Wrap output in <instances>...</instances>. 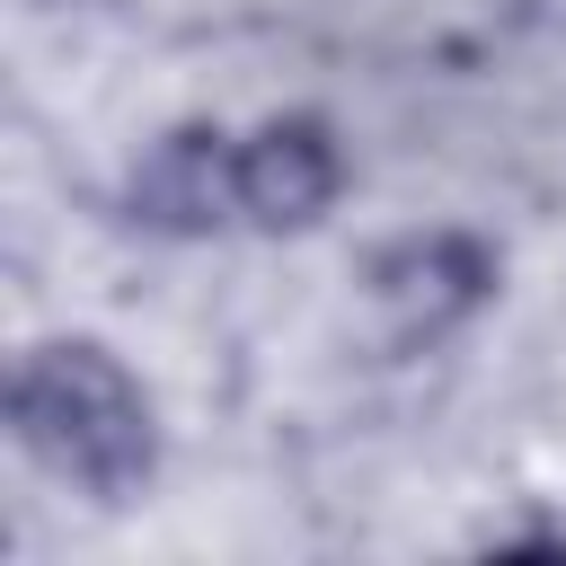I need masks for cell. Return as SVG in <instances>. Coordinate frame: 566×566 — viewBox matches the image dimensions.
Returning a JSON list of instances; mask_svg holds the SVG:
<instances>
[{
	"label": "cell",
	"instance_id": "3",
	"mask_svg": "<svg viewBox=\"0 0 566 566\" xmlns=\"http://www.w3.org/2000/svg\"><path fill=\"white\" fill-rule=\"evenodd\" d=\"M345 177H354V159L336 142V124L310 106L239 133V221L248 230H318L345 203Z\"/></svg>",
	"mask_w": 566,
	"mask_h": 566
},
{
	"label": "cell",
	"instance_id": "1",
	"mask_svg": "<svg viewBox=\"0 0 566 566\" xmlns=\"http://www.w3.org/2000/svg\"><path fill=\"white\" fill-rule=\"evenodd\" d=\"M9 433L53 486L88 504H133L159 469V407L97 336H35L9 363Z\"/></svg>",
	"mask_w": 566,
	"mask_h": 566
},
{
	"label": "cell",
	"instance_id": "4",
	"mask_svg": "<svg viewBox=\"0 0 566 566\" xmlns=\"http://www.w3.org/2000/svg\"><path fill=\"white\" fill-rule=\"evenodd\" d=\"M124 221L150 239H212L239 221V133L230 124H168L142 142L124 177Z\"/></svg>",
	"mask_w": 566,
	"mask_h": 566
},
{
	"label": "cell",
	"instance_id": "2",
	"mask_svg": "<svg viewBox=\"0 0 566 566\" xmlns=\"http://www.w3.org/2000/svg\"><path fill=\"white\" fill-rule=\"evenodd\" d=\"M371 310L389 327L398 354H424V345H451L486 301H495V248L469 239V230H407L371 256Z\"/></svg>",
	"mask_w": 566,
	"mask_h": 566
}]
</instances>
